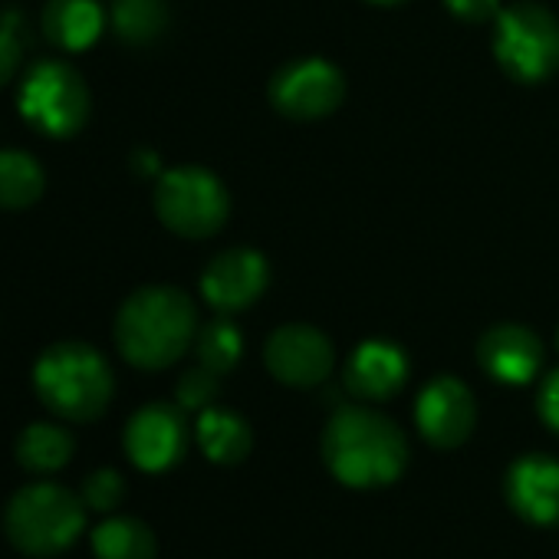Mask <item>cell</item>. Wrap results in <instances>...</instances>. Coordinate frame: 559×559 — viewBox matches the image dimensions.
Returning <instances> with one entry per match:
<instances>
[{"mask_svg":"<svg viewBox=\"0 0 559 559\" xmlns=\"http://www.w3.org/2000/svg\"><path fill=\"white\" fill-rule=\"evenodd\" d=\"M323 461L346 487H385L402 477L408 464V441L392 418L362 405H349L326 421Z\"/></svg>","mask_w":559,"mask_h":559,"instance_id":"obj_1","label":"cell"},{"mask_svg":"<svg viewBox=\"0 0 559 559\" xmlns=\"http://www.w3.org/2000/svg\"><path fill=\"white\" fill-rule=\"evenodd\" d=\"M198 336V310L178 287L135 290L116 317V346L135 369L175 366Z\"/></svg>","mask_w":559,"mask_h":559,"instance_id":"obj_2","label":"cell"},{"mask_svg":"<svg viewBox=\"0 0 559 559\" xmlns=\"http://www.w3.org/2000/svg\"><path fill=\"white\" fill-rule=\"evenodd\" d=\"M40 402L67 421H96L112 402V369L86 343H57L34 366Z\"/></svg>","mask_w":559,"mask_h":559,"instance_id":"obj_3","label":"cell"},{"mask_svg":"<svg viewBox=\"0 0 559 559\" xmlns=\"http://www.w3.org/2000/svg\"><path fill=\"white\" fill-rule=\"evenodd\" d=\"M8 539L27 556H57L86 530V503L63 484H31L4 510Z\"/></svg>","mask_w":559,"mask_h":559,"instance_id":"obj_4","label":"cell"},{"mask_svg":"<svg viewBox=\"0 0 559 559\" xmlns=\"http://www.w3.org/2000/svg\"><path fill=\"white\" fill-rule=\"evenodd\" d=\"M493 57L510 80L543 83L559 67V21L539 4H513L500 11Z\"/></svg>","mask_w":559,"mask_h":559,"instance_id":"obj_5","label":"cell"},{"mask_svg":"<svg viewBox=\"0 0 559 559\" xmlns=\"http://www.w3.org/2000/svg\"><path fill=\"white\" fill-rule=\"evenodd\" d=\"M155 214L168 230L188 240L211 237L224 227L230 214V198L221 178L204 168L185 165L171 168L158 178L155 188Z\"/></svg>","mask_w":559,"mask_h":559,"instance_id":"obj_6","label":"cell"},{"mask_svg":"<svg viewBox=\"0 0 559 559\" xmlns=\"http://www.w3.org/2000/svg\"><path fill=\"white\" fill-rule=\"evenodd\" d=\"M17 103L24 119L50 139H70L90 119V90L83 76L60 60L37 63L21 83Z\"/></svg>","mask_w":559,"mask_h":559,"instance_id":"obj_7","label":"cell"},{"mask_svg":"<svg viewBox=\"0 0 559 559\" xmlns=\"http://www.w3.org/2000/svg\"><path fill=\"white\" fill-rule=\"evenodd\" d=\"M346 99V76L320 57L294 60L270 80V103L280 116L313 122L340 109Z\"/></svg>","mask_w":559,"mask_h":559,"instance_id":"obj_8","label":"cell"},{"mask_svg":"<svg viewBox=\"0 0 559 559\" xmlns=\"http://www.w3.org/2000/svg\"><path fill=\"white\" fill-rule=\"evenodd\" d=\"M263 362L276 382L294 389H313L330 379L336 366V349L317 326L287 323L266 340Z\"/></svg>","mask_w":559,"mask_h":559,"instance_id":"obj_9","label":"cell"},{"mask_svg":"<svg viewBox=\"0 0 559 559\" xmlns=\"http://www.w3.org/2000/svg\"><path fill=\"white\" fill-rule=\"evenodd\" d=\"M415 421L428 444L451 451L471 438L477 425V402L461 379L438 376L421 389L415 402Z\"/></svg>","mask_w":559,"mask_h":559,"instance_id":"obj_10","label":"cell"},{"mask_svg":"<svg viewBox=\"0 0 559 559\" xmlns=\"http://www.w3.org/2000/svg\"><path fill=\"white\" fill-rule=\"evenodd\" d=\"M188 451V425L181 408L152 402L126 425V454L135 467L158 474L175 467Z\"/></svg>","mask_w":559,"mask_h":559,"instance_id":"obj_11","label":"cell"},{"mask_svg":"<svg viewBox=\"0 0 559 559\" xmlns=\"http://www.w3.org/2000/svg\"><path fill=\"white\" fill-rule=\"evenodd\" d=\"M270 284V266L257 250L247 247H230L217 253L204 276H201V294L217 313H240L250 304L260 300V294Z\"/></svg>","mask_w":559,"mask_h":559,"instance_id":"obj_12","label":"cell"},{"mask_svg":"<svg viewBox=\"0 0 559 559\" xmlns=\"http://www.w3.org/2000/svg\"><path fill=\"white\" fill-rule=\"evenodd\" d=\"M510 510L536 526H559V461L549 454H523L503 474Z\"/></svg>","mask_w":559,"mask_h":559,"instance_id":"obj_13","label":"cell"},{"mask_svg":"<svg viewBox=\"0 0 559 559\" xmlns=\"http://www.w3.org/2000/svg\"><path fill=\"white\" fill-rule=\"evenodd\" d=\"M477 362L480 369L503 385H526L539 366H543V343L536 333L516 323L490 326L477 343Z\"/></svg>","mask_w":559,"mask_h":559,"instance_id":"obj_14","label":"cell"},{"mask_svg":"<svg viewBox=\"0 0 559 559\" xmlns=\"http://www.w3.org/2000/svg\"><path fill=\"white\" fill-rule=\"evenodd\" d=\"M408 379V356L385 340L362 343L346 362V392L362 402L392 399Z\"/></svg>","mask_w":559,"mask_h":559,"instance_id":"obj_15","label":"cell"},{"mask_svg":"<svg viewBox=\"0 0 559 559\" xmlns=\"http://www.w3.org/2000/svg\"><path fill=\"white\" fill-rule=\"evenodd\" d=\"M103 11L96 0H50L44 8V37L60 50H86L103 34Z\"/></svg>","mask_w":559,"mask_h":559,"instance_id":"obj_16","label":"cell"},{"mask_svg":"<svg viewBox=\"0 0 559 559\" xmlns=\"http://www.w3.org/2000/svg\"><path fill=\"white\" fill-rule=\"evenodd\" d=\"M198 444L214 464H240L250 454V425L230 408H204L198 418Z\"/></svg>","mask_w":559,"mask_h":559,"instance_id":"obj_17","label":"cell"},{"mask_svg":"<svg viewBox=\"0 0 559 559\" xmlns=\"http://www.w3.org/2000/svg\"><path fill=\"white\" fill-rule=\"evenodd\" d=\"M70 457H73V438L60 425L37 421L24 428L17 438V461L31 474H57L70 464Z\"/></svg>","mask_w":559,"mask_h":559,"instance_id":"obj_18","label":"cell"},{"mask_svg":"<svg viewBox=\"0 0 559 559\" xmlns=\"http://www.w3.org/2000/svg\"><path fill=\"white\" fill-rule=\"evenodd\" d=\"M44 188H47V175L34 155L17 148L0 152V207L24 211L40 201Z\"/></svg>","mask_w":559,"mask_h":559,"instance_id":"obj_19","label":"cell"},{"mask_svg":"<svg viewBox=\"0 0 559 559\" xmlns=\"http://www.w3.org/2000/svg\"><path fill=\"white\" fill-rule=\"evenodd\" d=\"M96 559H155V533L135 516H109L93 533Z\"/></svg>","mask_w":559,"mask_h":559,"instance_id":"obj_20","label":"cell"},{"mask_svg":"<svg viewBox=\"0 0 559 559\" xmlns=\"http://www.w3.org/2000/svg\"><path fill=\"white\" fill-rule=\"evenodd\" d=\"M168 27L165 0H116L112 4V31L119 40L132 47H145L158 40Z\"/></svg>","mask_w":559,"mask_h":559,"instance_id":"obj_21","label":"cell"},{"mask_svg":"<svg viewBox=\"0 0 559 559\" xmlns=\"http://www.w3.org/2000/svg\"><path fill=\"white\" fill-rule=\"evenodd\" d=\"M194 353H198V362L204 369H211L217 376H227L240 362L243 336L230 320H211L207 326H201V333L194 340Z\"/></svg>","mask_w":559,"mask_h":559,"instance_id":"obj_22","label":"cell"},{"mask_svg":"<svg viewBox=\"0 0 559 559\" xmlns=\"http://www.w3.org/2000/svg\"><path fill=\"white\" fill-rule=\"evenodd\" d=\"M214 395H217V372H211L204 366L188 369L175 385V399H178L181 412H204V408H211Z\"/></svg>","mask_w":559,"mask_h":559,"instance_id":"obj_23","label":"cell"},{"mask_svg":"<svg viewBox=\"0 0 559 559\" xmlns=\"http://www.w3.org/2000/svg\"><path fill=\"white\" fill-rule=\"evenodd\" d=\"M80 497H83V503H86L90 510L109 513V510H116V507L122 503V497H126V480H122V474L112 471V467L93 471V474L86 477Z\"/></svg>","mask_w":559,"mask_h":559,"instance_id":"obj_24","label":"cell"},{"mask_svg":"<svg viewBox=\"0 0 559 559\" xmlns=\"http://www.w3.org/2000/svg\"><path fill=\"white\" fill-rule=\"evenodd\" d=\"M24 57V21L21 14L8 11L0 17V86H8Z\"/></svg>","mask_w":559,"mask_h":559,"instance_id":"obj_25","label":"cell"},{"mask_svg":"<svg viewBox=\"0 0 559 559\" xmlns=\"http://www.w3.org/2000/svg\"><path fill=\"white\" fill-rule=\"evenodd\" d=\"M444 8L464 24H487L500 17V0H444Z\"/></svg>","mask_w":559,"mask_h":559,"instance_id":"obj_26","label":"cell"},{"mask_svg":"<svg viewBox=\"0 0 559 559\" xmlns=\"http://www.w3.org/2000/svg\"><path fill=\"white\" fill-rule=\"evenodd\" d=\"M536 408H539V418L546 421V428H552L559 435V369L549 372L546 382L539 385Z\"/></svg>","mask_w":559,"mask_h":559,"instance_id":"obj_27","label":"cell"},{"mask_svg":"<svg viewBox=\"0 0 559 559\" xmlns=\"http://www.w3.org/2000/svg\"><path fill=\"white\" fill-rule=\"evenodd\" d=\"M369 4H379V8H395V4H405V0H369Z\"/></svg>","mask_w":559,"mask_h":559,"instance_id":"obj_28","label":"cell"},{"mask_svg":"<svg viewBox=\"0 0 559 559\" xmlns=\"http://www.w3.org/2000/svg\"><path fill=\"white\" fill-rule=\"evenodd\" d=\"M556 349H559V326H556Z\"/></svg>","mask_w":559,"mask_h":559,"instance_id":"obj_29","label":"cell"}]
</instances>
